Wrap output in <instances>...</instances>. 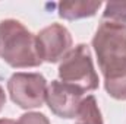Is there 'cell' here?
I'll return each mask as SVG.
<instances>
[{
	"label": "cell",
	"instance_id": "obj_1",
	"mask_svg": "<svg viewBox=\"0 0 126 124\" xmlns=\"http://www.w3.org/2000/svg\"><path fill=\"white\" fill-rule=\"evenodd\" d=\"M98 67L104 85L116 83L126 77V25L111 21L100 22L93 38Z\"/></svg>",
	"mask_w": 126,
	"mask_h": 124
},
{
	"label": "cell",
	"instance_id": "obj_2",
	"mask_svg": "<svg viewBox=\"0 0 126 124\" xmlns=\"http://www.w3.org/2000/svg\"><path fill=\"white\" fill-rule=\"evenodd\" d=\"M0 57L15 69L37 67L43 63L37 47V35L16 19L0 22Z\"/></svg>",
	"mask_w": 126,
	"mask_h": 124
},
{
	"label": "cell",
	"instance_id": "obj_3",
	"mask_svg": "<svg viewBox=\"0 0 126 124\" xmlns=\"http://www.w3.org/2000/svg\"><path fill=\"white\" fill-rule=\"evenodd\" d=\"M59 79L82 93L98 88V74L94 69L91 50L87 44H78L66 54L59 66Z\"/></svg>",
	"mask_w": 126,
	"mask_h": 124
},
{
	"label": "cell",
	"instance_id": "obj_4",
	"mask_svg": "<svg viewBox=\"0 0 126 124\" xmlns=\"http://www.w3.org/2000/svg\"><path fill=\"white\" fill-rule=\"evenodd\" d=\"M47 80L40 73L18 72L7 80V92L10 99L24 110L38 108L47 98Z\"/></svg>",
	"mask_w": 126,
	"mask_h": 124
},
{
	"label": "cell",
	"instance_id": "obj_5",
	"mask_svg": "<svg viewBox=\"0 0 126 124\" xmlns=\"http://www.w3.org/2000/svg\"><path fill=\"white\" fill-rule=\"evenodd\" d=\"M72 35L66 26L51 24L37 34V47L43 62L57 63L72 50Z\"/></svg>",
	"mask_w": 126,
	"mask_h": 124
},
{
	"label": "cell",
	"instance_id": "obj_6",
	"mask_svg": "<svg viewBox=\"0 0 126 124\" xmlns=\"http://www.w3.org/2000/svg\"><path fill=\"white\" fill-rule=\"evenodd\" d=\"M82 99L81 91L60 80H53L47 88V105L60 118H75Z\"/></svg>",
	"mask_w": 126,
	"mask_h": 124
},
{
	"label": "cell",
	"instance_id": "obj_7",
	"mask_svg": "<svg viewBox=\"0 0 126 124\" xmlns=\"http://www.w3.org/2000/svg\"><path fill=\"white\" fill-rule=\"evenodd\" d=\"M101 7V1H62L59 3V16L67 21L94 16Z\"/></svg>",
	"mask_w": 126,
	"mask_h": 124
},
{
	"label": "cell",
	"instance_id": "obj_8",
	"mask_svg": "<svg viewBox=\"0 0 126 124\" xmlns=\"http://www.w3.org/2000/svg\"><path fill=\"white\" fill-rule=\"evenodd\" d=\"M76 124H104L97 99L93 95H88L82 99L76 114Z\"/></svg>",
	"mask_w": 126,
	"mask_h": 124
},
{
	"label": "cell",
	"instance_id": "obj_9",
	"mask_svg": "<svg viewBox=\"0 0 126 124\" xmlns=\"http://www.w3.org/2000/svg\"><path fill=\"white\" fill-rule=\"evenodd\" d=\"M103 21H111L126 25V3L125 1H109L103 12Z\"/></svg>",
	"mask_w": 126,
	"mask_h": 124
},
{
	"label": "cell",
	"instance_id": "obj_10",
	"mask_svg": "<svg viewBox=\"0 0 126 124\" xmlns=\"http://www.w3.org/2000/svg\"><path fill=\"white\" fill-rule=\"evenodd\" d=\"M16 124H50L48 118L40 112H27L19 117Z\"/></svg>",
	"mask_w": 126,
	"mask_h": 124
},
{
	"label": "cell",
	"instance_id": "obj_11",
	"mask_svg": "<svg viewBox=\"0 0 126 124\" xmlns=\"http://www.w3.org/2000/svg\"><path fill=\"white\" fill-rule=\"evenodd\" d=\"M4 104H6V93H4V91H3V88L0 86V111L3 110Z\"/></svg>",
	"mask_w": 126,
	"mask_h": 124
},
{
	"label": "cell",
	"instance_id": "obj_12",
	"mask_svg": "<svg viewBox=\"0 0 126 124\" xmlns=\"http://www.w3.org/2000/svg\"><path fill=\"white\" fill-rule=\"evenodd\" d=\"M0 124H16V121H13L10 118H0Z\"/></svg>",
	"mask_w": 126,
	"mask_h": 124
}]
</instances>
